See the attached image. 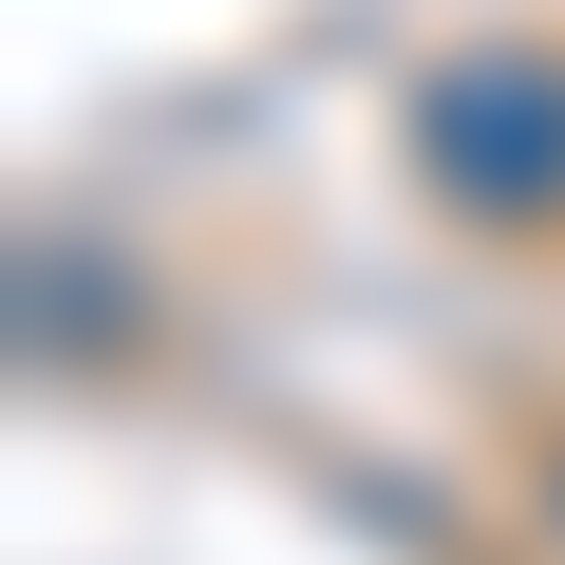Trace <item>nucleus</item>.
I'll list each match as a JSON object with an SVG mask.
<instances>
[{
    "label": "nucleus",
    "mask_w": 565,
    "mask_h": 565,
    "mask_svg": "<svg viewBox=\"0 0 565 565\" xmlns=\"http://www.w3.org/2000/svg\"><path fill=\"white\" fill-rule=\"evenodd\" d=\"M415 189L471 226H565V39H471L415 76Z\"/></svg>",
    "instance_id": "obj_1"
},
{
    "label": "nucleus",
    "mask_w": 565,
    "mask_h": 565,
    "mask_svg": "<svg viewBox=\"0 0 565 565\" xmlns=\"http://www.w3.org/2000/svg\"><path fill=\"white\" fill-rule=\"evenodd\" d=\"M546 527H565V471H546Z\"/></svg>",
    "instance_id": "obj_2"
}]
</instances>
